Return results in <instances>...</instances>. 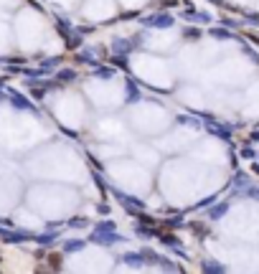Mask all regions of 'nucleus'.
<instances>
[{"label": "nucleus", "instance_id": "nucleus-3", "mask_svg": "<svg viewBox=\"0 0 259 274\" xmlns=\"http://www.w3.org/2000/svg\"><path fill=\"white\" fill-rule=\"evenodd\" d=\"M115 13V0H89L84 5V15L92 20H107Z\"/></svg>", "mask_w": 259, "mask_h": 274}, {"label": "nucleus", "instance_id": "nucleus-6", "mask_svg": "<svg viewBox=\"0 0 259 274\" xmlns=\"http://www.w3.org/2000/svg\"><path fill=\"white\" fill-rule=\"evenodd\" d=\"M257 8H259V0H257Z\"/></svg>", "mask_w": 259, "mask_h": 274}, {"label": "nucleus", "instance_id": "nucleus-4", "mask_svg": "<svg viewBox=\"0 0 259 274\" xmlns=\"http://www.w3.org/2000/svg\"><path fill=\"white\" fill-rule=\"evenodd\" d=\"M120 3H122L125 8H140V5L147 3V0H120Z\"/></svg>", "mask_w": 259, "mask_h": 274}, {"label": "nucleus", "instance_id": "nucleus-5", "mask_svg": "<svg viewBox=\"0 0 259 274\" xmlns=\"http://www.w3.org/2000/svg\"><path fill=\"white\" fill-rule=\"evenodd\" d=\"M236 3H242V5H249V3H252V0H236Z\"/></svg>", "mask_w": 259, "mask_h": 274}, {"label": "nucleus", "instance_id": "nucleus-1", "mask_svg": "<svg viewBox=\"0 0 259 274\" xmlns=\"http://www.w3.org/2000/svg\"><path fill=\"white\" fill-rule=\"evenodd\" d=\"M132 69H135L147 84H155V87H170V84L165 81V79H170L165 64H163V61H158V58H153V56H140V58H135V61H132Z\"/></svg>", "mask_w": 259, "mask_h": 274}, {"label": "nucleus", "instance_id": "nucleus-2", "mask_svg": "<svg viewBox=\"0 0 259 274\" xmlns=\"http://www.w3.org/2000/svg\"><path fill=\"white\" fill-rule=\"evenodd\" d=\"M56 114L61 122H66V124H76L79 117H81V104L74 99V97H64L59 104H56Z\"/></svg>", "mask_w": 259, "mask_h": 274}]
</instances>
